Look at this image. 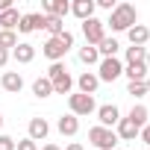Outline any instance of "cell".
<instances>
[{
  "mask_svg": "<svg viewBox=\"0 0 150 150\" xmlns=\"http://www.w3.org/2000/svg\"><path fill=\"white\" fill-rule=\"evenodd\" d=\"M71 47H74V35L65 30L62 35L47 38V41H44V47H41V53H44V56L50 59V65H53V62H62V59H65V53H68Z\"/></svg>",
  "mask_w": 150,
  "mask_h": 150,
  "instance_id": "7a4b0ae2",
  "label": "cell"
},
{
  "mask_svg": "<svg viewBox=\"0 0 150 150\" xmlns=\"http://www.w3.org/2000/svg\"><path fill=\"white\" fill-rule=\"evenodd\" d=\"M97 121H100V127H106V129H112L118 121H121V112H118V106L115 103H106V106H97Z\"/></svg>",
  "mask_w": 150,
  "mask_h": 150,
  "instance_id": "9c48e42d",
  "label": "cell"
},
{
  "mask_svg": "<svg viewBox=\"0 0 150 150\" xmlns=\"http://www.w3.org/2000/svg\"><path fill=\"white\" fill-rule=\"evenodd\" d=\"M83 35H86V44L97 47V44L106 38V21H100V18H88V21H83Z\"/></svg>",
  "mask_w": 150,
  "mask_h": 150,
  "instance_id": "52a82bcc",
  "label": "cell"
},
{
  "mask_svg": "<svg viewBox=\"0 0 150 150\" xmlns=\"http://www.w3.org/2000/svg\"><path fill=\"white\" fill-rule=\"evenodd\" d=\"M77 88H80V94H91V97H94V91L100 88L97 74H94V71H83L80 77H77Z\"/></svg>",
  "mask_w": 150,
  "mask_h": 150,
  "instance_id": "30bf717a",
  "label": "cell"
},
{
  "mask_svg": "<svg viewBox=\"0 0 150 150\" xmlns=\"http://www.w3.org/2000/svg\"><path fill=\"white\" fill-rule=\"evenodd\" d=\"M138 132H141V129H138L129 118H121V121L115 124V135H118V141H135Z\"/></svg>",
  "mask_w": 150,
  "mask_h": 150,
  "instance_id": "7c38bea8",
  "label": "cell"
},
{
  "mask_svg": "<svg viewBox=\"0 0 150 150\" xmlns=\"http://www.w3.org/2000/svg\"><path fill=\"white\" fill-rule=\"evenodd\" d=\"M80 62H83V65H100V53H97V47H91V44L80 47Z\"/></svg>",
  "mask_w": 150,
  "mask_h": 150,
  "instance_id": "cb8c5ba5",
  "label": "cell"
},
{
  "mask_svg": "<svg viewBox=\"0 0 150 150\" xmlns=\"http://www.w3.org/2000/svg\"><path fill=\"white\" fill-rule=\"evenodd\" d=\"M41 150H62V147H56V144H44Z\"/></svg>",
  "mask_w": 150,
  "mask_h": 150,
  "instance_id": "e575fe53",
  "label": "cell"
},
{
  "mask_svg": "<svg viewBox=\"0 0 150 150\" xmlns=\"http://www.w3.org/2000/svg\"><path fill=\"white\" fill-rule=\"evenodd\" d=\"M144 65H147V71H150V50H147V56H144Z\"/></svg>",
  "mask_w": 150,
  "mask_h": 150,
  "instance_id": "d590c367",
  "label": "cell"
},
{
  "mask_svg": "<svg viewBox=\"0 0 150 150\" xmlns=\"http://www.w3.org/2000/svg\"><path fill=\"white\" fill-rule=\"evenodd\" d=\"M138 138H141V141L147 144V150H150V124H147V127H141V132H138Z\"/></svg>",
  "mask_w": 150,
  "mask_h": 150,
  "instance_id": "4dcf8cb0",
  "label": "cell"
},
{
  "mask_svg": "<svg viewBox=\"0 0 150 150\" xmlns=\"http://www.w3.org/2000/svg\"><path fill=\"white\" fill-rule=\"evenodd\" d=\"M127 94H132V97H144V94H147V86H144V83H127Z\"/></svg>",
  "mask_w": 150,
  "mask_h": 150,
  "instance_id": "83f0119b",
  "label": "cell"
},
{
  "mask_svg": "<svg viewBox=\"0 0 150 150\" xmlns=\"http://www.w3.org/2000/svg\"><path fill=\"white\" fill-rule=\"evenodd\" d=\"M33 94H35L38 100H44V97H50V94H53V83H50L47 77H38V80L33 83Z\"/></svg>",
  "mask_w": 150,
  "mask_h": 150,
  "instance_id": "7402d4cb",
  "label": "cell"
},
{
  "mask_svg": "<svg viewBox=\"0 0 150 150\" xmlns=\"http://www.w3.org/2000/svg\"><path fill=\"white\" fill-rule=\"evenodd\" d=\"M135 24H138V12H135L132 3H118V6L112 9L109 21H106V27H112V33H127V30L135 27Z\"/></svg>",
  "mask_w": 150,
  "mask_h": 150,
  "instance_id": "6da1fadb",
  "label": "cell"
},
{
  "mask_svg": "<svg viewBox=\"0 0 150 150\" xmlns=\"http://www.w3.org/2000/svg\"><path fill=\"white\" fill-rule=\"evenodd\" d=\"M41 9H44L47 18H62L65 21V15L71 12V3H68V0H44Z\"/></svg>",
  "mask_w": 150,
  "mask_h": 150,
  "instance_id": "4fadbf2b",
  "label": "cell"
},
{
  "mask_svg": "<svg viewBox=\"0 0 150 150\" xmlns=\"http://www.w3.org/2000/svg\"><path fill=\"white\" fill-rule=\"evenodd\" d=\"M15 150H38V144L33 138H21V141H15Z\"/></svg>",
  "mask_w": 150,
  "mask_h": 150,
  "instance_id": "f1b7e54d",
  "label": "cell"
},
{
  "mask_svg": "<svg viewBox=\"0 0 150 150\" xmlns=\"http://www.w3.org/2000/svg\"><path fill=\"white\" fill-rule=\"evenodd\" d=\"M124 74H127V80H129V83H144L150 71H147L144 62H138V65H124Z\"/></svg>",
  "mask_w": 150,
  "mask_h": 150,
  "instance_id": "d6986e66",
  "label": "cell"
},
{
  "mask_svg": "<svg viewBox=\"0 0 150 150\" xmlns=\"http://www.w3.org/2000/svg\"><path fill=\"white\" fill-rule=\"evenodd\" d=\"M144 56H147V47H127V65H138L144 62Z\"/></svg>",
  "mask_w": 150,
  "mask_h": 150,
  "instance_id": "4316f807",
  "label": "cell"
},
{
  "mask_svg": "<svg viewBox=\"0 0 150 150\" xmlns=\"http://www.w3.org/2000/svg\"><path fill=\"white\" fill-rule=\"evenodd\" d=\"M44 12H27V15H21V21H18V33H35V30H44Z\"/></svg>",
  "mask_w": 150,
  "mask_h": 150,
  "instance_id": "ba28073f",
  "label": "cell"
},
{
  "mask_svg": "<svg viewBox=\"0 0 150 150\" xmlns=\"http://www.w3.org/2000/svg\"><path fill=\"white\" fill-rule=\"evenodd\" d=\"M94 6H100V9H109V12H112L118 3H115V0H94Z\"/></svg>",
  "mask_w": 150,
  "mask_h": 150,
  "instance_id": "1f68e13d",
  "label": "cell"
},
{
  "mask_svg": "<svg viewBox=\"0 0 150 150\" xmlns=\"http://www.w3.org/2000/svg\"><path fill=\"white\" fill-rule=\"evenodd\" d=\"M9 56H12L9 50H0V68H6V62H9Z\"/></svg>",
  "mask_w": 150,
  "mask_h": 150,
  "instance_id": "d6a6232c",
  "label": "cell"
},
{
  "mask_svg": "<svg viewBox=\"0 0 150 150\" xmlns=\"http://www.w3.org/2000/svg\"><path fill=\"white\" fill-rule=\"evenodd\" d=\"M0 150H15V138L6 135V132H0Z\"/></svg>",
  "mask_w": 150,
  "mask_h": 150,
  "instance_id": "f546056e",
  "label": "cell"
},
{
  "mask_svg": "<svg viewBox=\"0 0 150 150\" xmlns=\"http://www.w3.org/2000/svg\"><path fill=\"white\" fill-rule=\"evenodd\" d=\"M121 74H124V62H121L118 56L100 59V65H97V80H100V83H115Z\"/></svg>",
  "mask_w": 150,
  "mask_h": 150,
  "instance_id": "8992f818",
  "label": "cell"
},
{
  "mask_svg": "<svg viewBox=\"0 0 150 150\" xmlns=\"http://www.w3.org/2000/svg\"><path fill=\"white\" fill-rule=\"evenodd\" d=\"M56 129H59L62 135H77V132H80V118H74V115H62V118L56 121Z\"/></svg>",
  "mask_w": 150,
  "mask_h": 150,
  "instance_id": "ac0fdd59",
  "label": "cell"
},
{
  "mask_svg": "<svg viewBox=\"0 0 150 150\" xmlns=\"http://www.w3.org/2000/svg\"><path fill=\"white\" fill-rule=\"evenodd\" d=\"M88 141L97 147V150H118V135L115 129H106V127H91L88 129Z\"/></svg>",
  "mask_w": 150,
  "mask_h": 150,
  "instance_id": "277c9868",
  "label": "cell"
},
{
  "mask_svg": "<svg viewBox=\"0 0 150 150\" xmlns=\"http://www.w3.org/2000/svg\"><path fill=\"white\" fill-rule=\"evenodd\" d=\"M144 86H147V94H150V74H147V80H144Z\"/></svg>",
  "mask_w": 150,
  "mask_h": 150,
  "instance_id": "8d00e7d4",
  "label": "cell"
},
{
  "mask_svg": "<svg viewBox=\"0 0 150 150\" xmlns=\"http://www.w3.org/2000/svg\"><path fill=\"white\" fill-rule=\"evenodd\" d=\"M27 132H30L27 138H33L35 144H38V141H44V138L50 135V124H47V118H33V121H30V127H27Z\"/></svg>",
  "mask_w": 150,
  "mask_h": 150,
  "instance_id": "8fae6325",
  "label": "cell"
},
{
  "mask_svg": "<svg viewBox=\"0 0 150 150\" xmlns=\"http://www.w3.org/2000/svg\"><path fill=\"white\" fill-rule=\"evenodd\" d=\"M127 118H129V121H132V124H135L138 129H141V127H147V106L135 103V106L129 109V115H127Z\"/></svg>",
  "mask_w": 150,
  "mask_h": 150,
  "instance_id": "603a6c76",
  "label": "cell"
},
{
  "mask_svg": "<svg viewBox=\"0 0 150 150\" xmlns=\"http://www.w3.org/2000/svg\"><path fill=\"white\" fill-rule=\"evenodd\" d=\"M47 80L53 83V94H71V88H74V77L68 74V68L62 62H53L47 68Z\"/></svg>",
  "mask_w": 150,
  "mask_h": 150,
  "instance_id": "3957f363",
  "label": "cell"
},
{
  "mask_svg": "<svg viewBox=\"0 0 150 150\" xmlns=\"http://www.w3.org/2000/svg\"><path fill=\"white\" fill-rule=\"evenodd\" d=\"M44 18H47V15H44ZM44 30L50 33V38H56V35L65 33V21H62V18H47V21H44Z\"/></svg>",
  "mask_w": 150,
  "mask_h": 150,
  "instance_id": "484cf974",
  "label": "cell"
},
{
  "mask_svg": "<svg viewBox=\"0 0 150 150\" xmlns=\"http://www.w3.org/2000/svg\"><path fill=\"white\" fill-rule=\"evenodd\" d=\"M0 129H3V115H0Z\"/></svg>",
  "mask_w": 150,
  "mask_h": 150,
  "instance_id": "74e56055",
  "label": "cell"
},
{
  "mask_svg": "<svg viewBox=\"0 0 150 150\" xmlns=\"http://www.w3.org/2000/svg\"><path fill=\"white\" fill-rule=\"evenodd\" d=\"M118 150H121V147H118Z\"/></svg>",
  "mask_w": 150,
  "mask_h": 150,
  "instance_id": "f35d334b",
  "label": "cell"
},
{
  "mask_svg": "<svg viewBox=\"0 0 150 150\" xmlns=\"http://www.w3.org/2000/svg\"><path fill=\"white\" fill-rule=\"evenodd\" d=\"M127 38H129V47H144L150 41V30L144 24H135V27L127 30Z\"/></svg>",
  "mask_w": 150,
  "mask_h": 150,
  "instance_id": "2e32d148",
  "label": "cell"
},
{
  "mask_svg": "<svg viewBox=\"0 0 150 150\" xmlns=\"http://www.w3.org/2000/svg\"><path fill=\"white\" fill-rule=\"evenodd\" d=\"M18 21H21V12L12 6V9H6V12H0V30H18Z\"/></svg>",
  "mask_w": 150,
  "mask_h": 150,
  "instance_id": "ffe728a7",
  "label": "cell"
},
{
  "mask_svg": "<svg viewBox=\"0 0 150 150\" xmlns=\"http://www.w3.org/2000/svg\"><path fill=\"white\" fill-rule=\"evenodd\" d=\"M118 50H121V44H118V38H103L100 44H97V53H100V59H112V56H118Z\"/></svg>",
  "mask_w": 150,
  "mask_h": 150,
  "instance_id": "44dd1931",
  "label": "cell"
},
{
  "mask_svg": "<svg viewBox=\"0 0 150 150\" xmlns=\"http://www.w3.org/2000/svg\"><path fill=\"white\" fill-rule=\"evenodd\" d=\"M18 47V33H12V30H0V50H15Z\"/></svg>",
  "mask_w": 150,
  "mask_h": 150,
  "instance_id": "d4e9b609",
  "label": "cell"
},
{
  "mask_svg": "<svg viewBox=\"0 0 150 150\" xmlns=\"http://www.w3.org/2000/svg\"><path fill=\"white\" fill-rule=\"evenodd\" d=\"M94 0H74L71 3V15L74 18H80V21H88V18H94Z\"/></svg>",
  "mask_w": 150,
  "mask_h": 150,
  "instance_id": "9a60e30c",
  "label": "cell"
},
{
  "mask_svg": "<svg viewBox=\"0 0 150 150\" xmlns=\"http://www.w3.org/2000/svg\"><path fill=\"white\" fill-rule=\"evenodd\" d=\"M12 59H15L18 65H30V62L35 59V47H33L30 41H18V47L12 50Z\"/></svg>",
  "mask_w": 150,
  "mask_h": 150,
  "instance_id": "e0dca14e",
  "label": "cell"
},
{
  "mask_svg": "<svg viewBox=\"0 0 150 150\" xmlns=\"http://www.w3.org/2000/svg\"><path fill=\"white\" fill-rule=\"evenodd\" d=\"M68 109H71V115L74 118H86V115H94L97 112V103H94V97L91 94H71L68 97Z\"/></svg>",
  "mask_w": 150,
  "mask_h": 150,
  "instance_id": "5b68a950",
  "label": "cell"
},
{
  "mask_svg": "<svg viewBox=\"0 0 150 150\" xmlns=\"http://www.w3.org/2000/svg\"><path fill=\"white\" fill-rule=\"evenodd\" d=\"M65 150H86V147H83V144H77V141H74V144H68Z\"/></svg>",
  "mask_w": 150,
  "mask_h": 150,
  "instance_id": "836d02e7",
  "label": "cell"
},
{
  "mask_svg": "<svg viewBox=\"0 0 150 150\" xmlns=\"http://www.w3.org/2000/svg\"><path fill=\"white\" fill-rule=\"evenodd\" d=\"M0 86H3V91H9V94H18V91L24 88V77H21L18 71H3Z\"/></svg>",
  "mask_w": 150,
  "mask_h": 150,
  "instance_id": "5bb4252c",
  "label": "cell"
}]
</instances>
